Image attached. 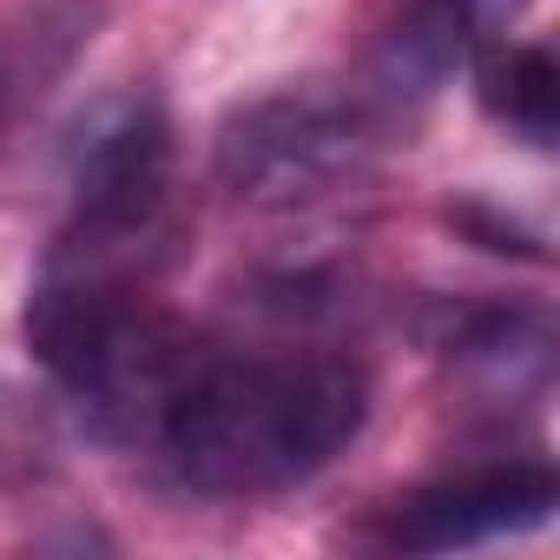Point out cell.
Here are the masks:
<instances>
[{
    "label": "cell",
    "mask_w": 560,
    "mask_h": 560,
    "mask_svg": "<svg viewBox=\"0 0 560 560\" xmlns=\"http://www.w3.org/2000/svg\"><path fill=\"white\" fill-rule=\"evenodd\" d=\"M560 488L553 468L540 455H514V462H481L462 468L448 481H429L416 494H402L383 514V540L402 553H448V547H481L501 534H527L547 527Z\"/></svg>",
    "instance_id": "277c9868"
},
{
    "label": "cell",
    "mask_w": 560,
    "mask_h": 560,
    "mask_svg": "<svg viewBox=\"0 0 560 560\" xmlns=\"http://www.w3.org/2000/svg\"><path fill=\"white\" fill-rule=\"evenodd\" d=\"M396 145V100L383 86H277L224 113L211 165L231 198L257 211H317L376 178Z\"/></svg>",
    "instance_id": "7a4b0ae2"
},
{
    "label": "cell",
    "mask_w": 560,
    "mask_h": 560,
    "mask_svg": "<svg viewBox=\"0 0 560 560\" xmlns=\"http://www.w3.org/2000/svg\"><path fill=\"white\" fill-rule=\"evenodd\" d=\"M73 237L172 257L178 237V145L159 100L106 106L73 145Z\"/></svg>",
    "instance_id": "3957f363"
},
{
    "label": "cell",
    "mask_w": 560,
    "mask_h": 560,
    "mask_svg": "<svg viewBox=\"0 0 560 560\" xmlns=\"http://www.w3.org/2000/svg\"><path fill=\"white\" fill-rule=\"evenodd\" d=\"M370 422V370L317 337L218 343L185 330L126 448L211 501L284 494L330 468Z\"/></svg>",
    "instance_id": "6da1fadb"
},
{
    "label": "cell",
    "mask_w": 560,
    "mask_h": 560,
    "mask_svg": "<svg viewBox=\"0 0 560 560\" xmlns=\"http://www.w3.org/2000/svg\"><path fill=\"white\" fill-rule=\"evenodd\" d=\"M468 67H475V93L488 106V119H501L514 139L527 145H553V126H560V73H553V54L540 40H521L508 27L481 34L468 47Z\"/></svg>",
    "instance_id": "5b68a950"
}]
</instances>
